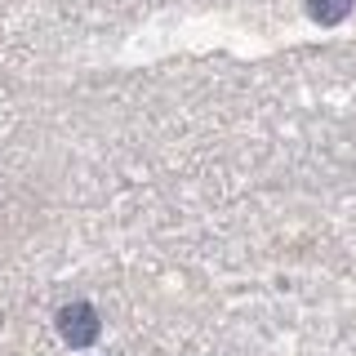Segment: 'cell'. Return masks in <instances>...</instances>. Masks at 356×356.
Listing matches in <instances>:
<instances>
[{
    "label": "cell",
    "mask_w": 356,
    "mask_h": 356,
    "mask_svg": "<svg viewBox=\"0 0 356 356\" xmlns=\"http://www.w3.org/2000/svg\"><path fill=\"white\" fill-rule=\"evenodd\" d=\"M58 330L72 348H89V343L98 339V312L89 303H67L58 312Z\"/></svg>",
    "instance_id": "6da1fadb"
}]
</instances>
